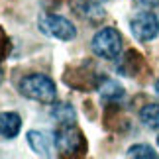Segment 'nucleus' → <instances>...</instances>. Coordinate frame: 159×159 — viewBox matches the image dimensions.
Wrapping results in <instances>:
<instances>
[{"label":"nucleus","instance_id":"obj_1","mask_svg":"<svg viewBox=\"0 0 159 159\" xmlns=\"http://www.w3.org/2000/svg\"><path fill=\"white\" fill-rule=\"evenodd\" d=\"M20 93L30 100L41 102V104H51L57 96V87H55L53 79H49L43 73H32V75L22 77Z\"/></svg>","mask_w":159,"mask_h":159},{"label":"nucleus","instance_id":"obj_2","mask_svg":"<svg viewBox=\"0 0 159 159\" xmlns=\"http://www.w3.org/2000/svg\"><path fill=\"white\" fill-rule=\"evenodd\" d=\"M53 143L55 149L59 151V155L63 157H77L87 153V139L75 124L59 126V130L53 136Z\"/></svg>","mask_w":159,"mask_h":159},{"label":"nucleus","instance_id":"obj_3","mask_svg":"<svg viewBox=\"0 0 159 159\" xmlns=\"http://www.w3.org/2000/svg\"><path fill=\"white\" fill-rule=\"evenodd\" d=\"M90 47H93L94 55H98L102 59H116L122 49V35L114 28H102L93 38Z\"/></svg>","mask_w":159,"mask_h":159},{"label":"nucleus","instance_id":"obj_4","mask_svg":"<svg viewBox=\"0 0 159 159\" xmlns=\"http://www.w3.org/2000/svg\"><path fill=\"white\" fill-rule=\"evenodd\" d=\"M39 30L55 39H61V41H71L77 35L75 26L67 18L59 16V14H43L39 18Z\"/></svg>","mask_w":159,"mask_h":159},{"label":"nucleus","instance_id":"obj_5","mask_svg":"<svg viewBox=\"0 0 159 159\" xmlns=\"http://www.w3.org/2000/svg\"><path fill=\"white\" fill-rule=\"evenodd\" d=\"M130 28H132V35L138 41H151L159 34V20L151 12H139L130 22Z\"/></svg>","mask_w":159,"mask_h":159},{"label":"nucleus","instance_id":"obj_6","mask_svg":"<svg viewBox=\"0 0 159 159\" xmlns=\"http://www.w3.org/2000/svg\"><path fill=\"white\" fill-rule=\"evenodd\" d=\"M65 83L71 84L73 89L77 90H90V89H98L102 83V77L96 75V73L87 71V63L79 69H73L65 75Z\"/></svg>","mask_w":159,"mask_h":159},{"label":"nucleus","instance_id":"obj_7","mask_svg":"<svg viewBox=\"0 0 159 159\" xmlns=\"http://www.w3.org/2000/svg\"><path fill=\"white\" fill-rule=\"evenodd\" d=\"M98 4L100 2H96V0H71V6L75 10V14L90 24H98L104 18V10H100Z\"/></svg>","mask_w":159,"mask_h":159},{"label":"nucleus","instance_id":"obj_8","mask_svg":"<svg viewBox=\"0 0 159 159\" xmlns=\"http://www.w3.org/2000/svg\"><path fill=\"white\" fill-rule=\"evenodd\" d=\"M22 118L16 112H0V136L6 139H12L20 134Z\"/></svg>","mask_w":159,"mask_h":159},{"label":"nucleus","instance_id":"obj_9","mask_svg":"<svg viewBox=\"0 0 159 159\" xmlns=\"http://www.w3.org/2000/svg\"><path fill=\"white\" fill-rule=\"evenodd\" d=\"M143 67V59L138 51H128L118 63V71L126 77H136L138 71Z\"/></svg>","mask_w":159,"mask_h":159},{"label":"nucleus","instance_id":"obj_10","mask_svg":"<svg viewBox=\"0 0 159 159\" xmlns=\"http://www.w3.org/2000/svg\"><path fill=\"white\" fill-rule=\"evenodd\" d=\"M51 118L57 122L59 126H71L77 120V112L69 102H59L51 108Z\"/></svg>","mask_w":159,"mask_h":159},{"label":"nucleus","instance_id":"obj_11","mask_svg":"<svg viewBox=\"0 0 159 159\" xmlns=\"http://www.w3.org/2000/svg\"><path fill=\"white\" fill-rule=\"evenodd\" d=\"M28 143L30 148H32L38 155L41 157H51V148H49V139H47V136L43 132H28Z\"/></svg>","mask_w":159,"mask_h":159},{"label":"nucleus","instance_id":"obj_12","mask_svg":"<svg viewBox=\"0 0 159 159\" xmlns=\"http://www.w3.org/2000/svg\"><path fill=\"white\" fill-rule=\"evenodd\" d=\"M98 90H100V96L104 100H108V102H116V100H120L122 96H124L122 84H118L116 81H112V79H102Z\"/></svg>","mask_w":159,"mask_h":159},{"label":"nucleus","instance_id":"obj_13","mask_svg":"<svg viewBox=\"0 0 159 159\" xmlns=\"http://www.w3.org/2000/svg\"><path fill=\"white\" fill-rule=\"evenodd\" d=\"M139 120L143 122V126H148L149 130H159V104H145L139 110Z\"/></svg>","mask_w":159,"mask_h":159},{"label":"nucleus","instance_id":"obj_14","mask_svg":"<svg viewBox=\"0 0 159 159\" xmlns=\"http://www.w3.org/2000/svg\"><path fill=\"white\" fill-rule=\"evenodd\" d=\"M128 157H136V159H157V153L149 145L145 143H138V145H132L128 149Z\"/></svg>","mask_w":159,"mask_h":159},{"label":"nucleus","instance_id":"obj_15","mask_svg":"<svg viewBox=\"0 0 159 159\" xmlns=\"http://www.w3.org/2000/svg\"><path fill=\"white\" fill-rule=\"evenodd\" d=\"M10 53V41H8V35L4 34V30L0 28V61L4 57H8Z\"/></svg>","mask_w":159,"mask_h":159},{"label":"nucleus","instance_id":"obj_16","mask_svg":"<svg viewBox=\"0 0 159 159\" xmlns=\"http://www.w3.org/2000/svg\"><path fill=\"white\" fill-rule=\"evenodd\" d=\"M138 2L148 6V8H155V6H159V0H138Z\"/></svg>","mask_w":159,"mask_h":159},{"label":"nucleus","instance_id":"obj_17","mask_svg":"<svg viewBox=\"0 0 159 159\" xmlns=\"http://www.w3.org/2000/svg\"><path fill=\"white\" fill-rule=\"evenodd\" d=\"M155 93H157V96H159V81L155 83Z\"/></svg>","mask_w":159,"mask_h":159},{"label":"nucleus","instance_id":"obj_18","mask_svg":"<svg viewBox=\"0 0 159 159\" xmlns=\"http://www.w3.org/2000/svg\"><path fill=\"white\" fill-rule=\"evenodd\" d=\"M0 83H2V69H0Z\"/></svg>","mask_w":159,"mask_h":159},{"label":"nucleus","instance_id":"obj_19","mask_svg":"<svg viewBox=\"0 0 159 159\" xmlns=\"http://www.w3.org/2000/svg\"><path fill=\"white\" fill-rule=\"evenodd\" d=\"M96 2H104V0H96Z\"/></svg>","mask_w":159,"mask_h":159},{"label":"nucleus","instance_id":"obj_20","mask_svg":"<svg viewBox=\"0 0 159 159\" xmlns=\"http://www.w3.org/2000/svg\"><path fill=\"white\" fill-rule=\"evenodd\" d=\"M157 143H159V136H157Z\"/></svg>","mask_w":159,"mask_h":159}]
</instances>
